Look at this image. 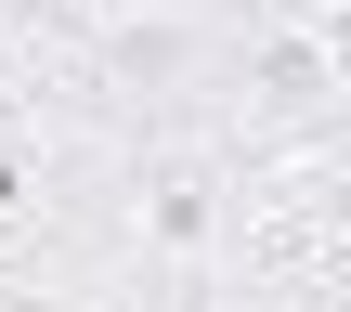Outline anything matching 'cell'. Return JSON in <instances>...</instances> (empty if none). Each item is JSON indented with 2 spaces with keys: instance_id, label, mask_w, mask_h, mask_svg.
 I'll return each instance as SVG.
<instances>
[{
  "instance_id": "6da1fadb",
  "label": "cell",
  "mask_w": 351,
  "mask_h": 312,
  "mask_svg": "<svg viewBox=\"0 0 351 312\" xmlns=\"http://www.w3.org/2000/svg\"><path fill=\"white\" fill-rule=\"evenodd\" d=\"M261 208V156L208 117L117 130V300H221V261Z\"/></svg>"
}]
</instances>
